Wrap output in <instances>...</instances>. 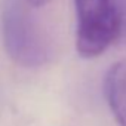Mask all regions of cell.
<instances>
[{
  "instance_id": "obj_1",
  "label": "cell",
  "mask_w": 126,
  "mask_h": 126,
  "mask_svg": "<svg viewBox=\"0 0 126 126\" xmlns=\"http://www.w3.org/2000/svg\"><path fill=\"white\" fill-rule=\"evenodd\" d=\"M2 37L8 56L25 68L43 67L53 58L47 31L22 0H8L2 12Z\"/></svg>"
},
{
  "instance_id": "obj_2",
  "label": "cell",
  "mask_w": 126,
  "mask_h": 126,
  "mask_svg": "<svg viewBox=\"0 0 126 126\" xmlns=\"http://www.w3.org/2000/svg\"><path fill=\"white\" fill-rule=\"evenodd\" d=\"M77 30L76 49L82 58L102 55L122 34V21L114 0H74Z\"/></svg>"
},
{
  "instance_id": "obj_3",
  "label": "cell",
  "mask_w": 126,
  "mask_h": 126,
  "mask_svg": "<svg viewBox=\"0 0 126 126\" xmlns=\"http://www.w3.org/2000/svg\"><path fill=\"white\" fill-rule=\"evenodd\" d=\"M107 104L119 126H126V59L117 61L104 77Z\"/></svg>"
},
{
  "instance_id": "obj_4",
  "label": "cell",
  "mask_w": 126,
  "mask_h": 126,
  "mask_svg": "<svg viewBox=\"0 0 126 126\" xmlns=\"http://www.w3.org/2000/svg\"><path fill=\"white\" fill-rule=\"evenodd\" d=\"M119 14H120V21H122V34L120 39H123L126 42V0H114Z\"/></svg>"
},
{
  "instance_id": "obj_5",
  "label": "cell",
  "mask_w": 126,
  "mask_h": 126,
  "mask_svg": "<svg viewBox=\"0 0 126 126\" xmlns=\"http://www.w3.org/2000/svg\"><path fill=\"white\" fill-rule=\"evenodd\" d=\"M25 3H28V5H31V6H34V8H39V6H45V5H47L50 0H24Z\"/></svg>"
}]
</instances>
